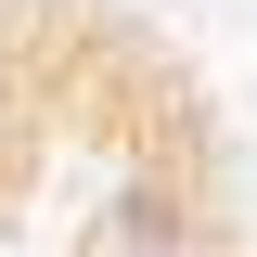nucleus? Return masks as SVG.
Instances as JSON below:
<instances>
[{"label": "nucleus", "instance_id": "obj_1", "mask_svg": "<svg viewBox=\"0 0 257 257\" xmlns=\"http://www.w3.org/2000/svg\"><path fill=\"white\" fill-rule=\"evenodd\" d=\"M167 244H193V180L128 167V180L103 193V219H90V257H167Z\"/></svg>", "mask_w": 257, "mask_h": 257}, {"label": "nucleus", "instance_id": "obj_2", "mask_svg": "<svg viewBox=\"0 0 257 257\" xmlns=\"http://www.w3.org/2000/svg\"><path fill=\"white\" fill-rule=\"evenodd\" d=\"M167 257H219V244H206V231H193V244H167Z\"/></svg>", "mask_w": 257, "mask_h": 257}]
</instances>
